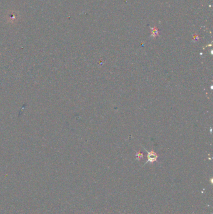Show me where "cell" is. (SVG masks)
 Returning <instances> with one entry per match:
<instances>
[{
	"label": "cell",
	"instance_id": "cell-1",
	"mask_svg": "<svg viewBox=\"0 0 213 214\" xmlns=\"http://www.w3.org/2000/svg\"><path fill=\"white\" fill-rule=\"evenodd\" d=\"M158 155L154 152H148V160L146 163H153L154 162H156L158 159Z\"/></svg>",
	"mask_w": 213,
	"mask_h": 214
},
{
	"label": "cell",
	"instance_id": "cell-2",
	"mask_svg": "<svg viewBox=\"0 0 213 214\" xmlns=\"http://www.w3.org/2000/svg\"><path fill=\"white\" fill-rule=\"evenodd\" d=\"M136 156H137V158H138V160H140L142 158V157L143 156V154L141 153L138 152V153H136Z\"/></svg>",
	"mask_w": 213,
	"mask_h": 214
}]
</instances>
